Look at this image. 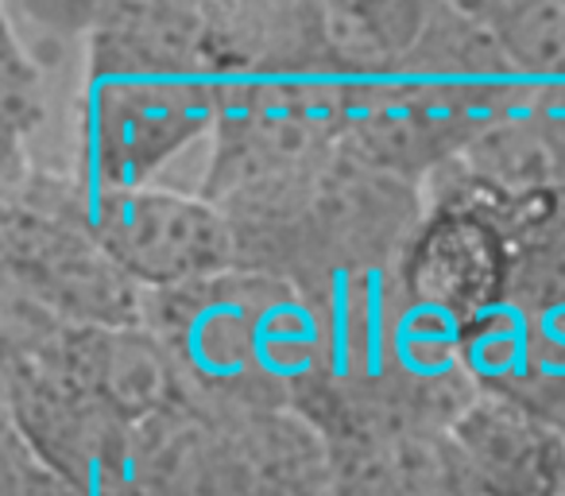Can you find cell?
Segmentation results:
<instances>
[{
  "label": "cell",
  "mask_w": 565,
  "mask_h": 496,
  "mask_svg": "<svg viewBox=\"0 0 565 496\" xmlns=\"http://www.w3.org/2000/svg\"><path fill=\"white\" fill-rule=\"evenodd\" d=\"M143 326L163 341L205 411H295L322 377V323L299 284L233 268L148 295Z\"/></svg>",
  "instance_id": "cell-1"
},
{
  "label": "cell",
  "mask_w": 565,
  "mask_h": 496,
  "mask_svg": "<svg viewBox=\"0 0 565 496\" xmlns=\"http://www.w3.org/2000/svg\"><path fill=\"white\" fill-rule=\"evenodd\" d=\"M519 82L472 4H434L392 78L345 82V148L376 171L426 187L508 113Z\"/></svg>",
  "instance_id": "cell-2"
},
{
  "label": "cell",
  "mask_w": 565,
  "mask_h": 496,
  "mask_svg": "<svg viewBox=\"0 0 565 496\" xmlns=\"http://www.w3.org/2000/svg\"><path fill=\"white\" fill-rule=\"evenodd\" d=\"M345 148V82H221L198 194L228 218L236 249L282 225Z\"/></svg>",
  "instance_id": "cell-3"
},
{
  "label": "cell",
  "mask_w": 565,
  "mask_h": 496,
  "mask_svg": "<svg viewBox=\"0 0 565 496\" xmlns=\"http://www.w3.org/2000/svg\"><path fill=\"white\" fill-rule=\"evenodd\" d=\"M4 284L47 307L66 326H143L148 292L136 287L89 233L86 182L74 171L4 163Z\"/></svg>",
  "instance_id": "cell-4"
},
{
  "label": "cell",
  "mask_w": 565,
  "mask_h": 496,
  "mask_svg": "<svg viewBox=\"0 0 565 496\" xmlns=\"http://www.w3.org/2000/svg\"><path fill=\"white\" fill-rule=\"evenodd\" d=\"M217 113L213 74H82L74 175L89 190L156 187L190 148L210 144Z\"/></svg>",
  "instance_id": "cell-5"
},
{
  "label": "cell",
  "mask_w": 565,
  "mask_h": 496,
  "mask_svg": "<svg viewBox=\"0 0 565 496\" xmlns=\"http://www.w3.org/2000/svg\"><path fill=\"white\" fill-rule=\"evenodd\" d=\"M423 194L426 213L395 264V279L411 307L465 334L508 299L515 241L508 225L449 175H434Z\"/></svg>",
  "instance_id": "cell-6"
},
{
  "label": "cell",
  "mask_w": 565,
  "mask_h": 496,
  "mask_svg": "<svg viewBox=\"0 0 565 496\" xmlns=\"http://www.w3.org/2000/svg\"><path fill=\"white\" fill-rule=\"evenodd\" d=\"M89 233L113 264L148 295L241 268L228 218L198 190L156 182L89 190Z\"/></svg>",
  "instance_id": "cell-7"
},
{
  "label": "cell",
  "mask_w": 565,
  "mask_h": 496,
  "mask_svg": "<svg viewBox=\"0 0 565 496\" xmlns=\"http://www.w3.org/2000/svg\"><path fill=\"white\" fill-rule=\"evenodd\" d=\"M205 55L217 82L330 78L322 4L310 0H217L202 4Z\"/></svg>",
  "instance_id": "cell-8"
},
{
  "label": "cell",
  "mask_w": 565,
  "mask_h": 496,
  "mask_svg": "<svg viewBox=\"0 0 565 496\" xmlns=\"http://www.w3.org/2000/svg\"><path fill=\"white\" fill-rule=\"evenodd\" d=\"M449 442L469 496H565V439L511 403L477 395Z\"/></svg>",
  "instance_id": "cell-9"
},
{
  "label": "cell",
  "mask_w": 565,
  "mask_h": 496,
  "mask_svg": "<svg viewBox=\"0 0 565 496\" xmlns=\"http://www.w3.org/2000/svg\"><path fill=\"white\" fill-rule=\"evenodd\" d=\"M66 365L82 392L128 431L190 400L171 353L148 326H120V330L71 326Z\"/></svg>",
  "instance_id": "cell-10"
},
{
  "label": "cell",
  "mask_w": 565,
  "mask_h": 496,
  "mask_svg": "<svg viewBox=\"0 0 565 496\" xmlns=\"http://www.w3.org/2000/svg\"><path fill=\"white\" fill-rule=\"evenodd\" d=\"M82 74H213L202 4H97Z\"/></svg>",
  "instance_id": "cell-11"
},
{
  "label": "cell",
  "mask_w": 565,
  "mask_h": 496,
  "mask_svg": "<svg viewBox=\"0 0 565 496\" xmlns=\"http://www.w3.org/2000/svg\"><path fill=\"white\" fill-rule=\"evenodd\" d=\"M434 4L415 0H338L322 4V35L330 78L380 82L392 78L415 51Z\"/></svg>",
  "instance_id": "cell-12"
},
{
  "label": "cell",
  "mask_w": 565,
  "mask_h": 496,
  "mask_svg": "<svg viewBox=\"0 0 565 496\" xmlns=\"http://www.w3.org/2000/svg\"><path fill=\"white\" fill-rule=\"evenodd\" d=\"M515 74L534 86H565V0L472 4Z\"/></svg>",
  "instance_id": "cell-13"
},
{
  "label": "cell",
  "mask_w": 565,
  "mask_h": 496,
  "mask_svg": "<svg viewBox=\"0 0 565 496\" xmlns=\"http://www.w3.org/2000/svg\"><path fill=\"white\" fill-rule=\"evenodd\" d=\"M0 113H4V163H35V140L47 133L51 86L47 66L32 55L20 32L0 17Z\"/></svg>",
  "instance_id": "cell-14"
},
{
  "label": "cell",
  "mask_w": 565,
  "mask_h": 496,
  "mask_svg": "<svg viewBox=\"0 0 565 496\" xmlns=\"http://www.w3.org/2000/svg\"><path fill=\"white\" fill-rule=\"evenodd\" d=\"M4 496H89L74 481L43 465L12 431H4Z\"/></svg>",
  "instance_id": "cell-15"
}]
</instances>
